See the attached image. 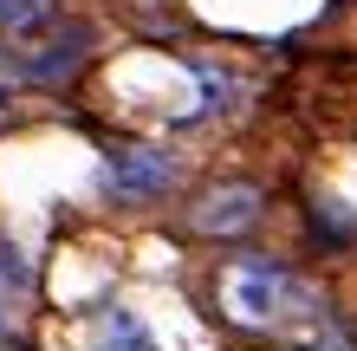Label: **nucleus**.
I'll return each mask as SVG.
<instances>
[{
	"mask_svg": "<svg viewBox=\"0 0 357 351\" xmlns=\"http://www.w3.org/2000/svg\"><path fill=\"white\" fill-rule=\"evenodd\" d=\"M52 20V0H0V33H33Z\"/></svg>",
	"mask_w": 357,
	"mask_h": 351,
	"instance_id": "nucleus-5",
	"label": "nucleus"
},
{
	"mask_svg": "<svg viewBox=\"0 0 357 351\" xmlns=\"http://www.w3.org/2000/svg\"><path fill=\"white\" fill-rule=\"evenodd\" d=\"M221 299H227V313L241 325H266V319H280L286 306L299 299V280H292L286 267H273V260H234L221 274Z\"/></svg>",
	"mask_w": 357,
	"mask_h": 351,
	"instance_id": "nucleus-1",
	"label": "nucleus"
},
{
	"mask_svg": "<svg viewBox=\"0 0 357 351\" xmlns=\"http://www.w3.org/2000/svg\"><path fill=\"white\" fill-rule=\"evenodd\" d=\"M91 345H98V351H162V345L150 338V325H143L130 306H104V313H98Z\"/></svg>",
	"mask_w": 357,
	"mask_h": 351,
	"instance_id": "nucleus-4",
	"label": "nucleus"
},
{
	"mask_svg": "<svg viewBox=\"0 0 357 351\" xmlns=\"http://www.w3.org/2000/svg\"><path fill=\"white\" fill-rule=\"evenodd\" d=\"M260 221V189H247V182H227V189H215L195 209V228L202 234H241Z\"/></svg>",
	"mask_w": 357,
	"mask_h": 351,
	"instance_id": "nucleus-3",
	"label": "nucleus"
},
{
	"mask_svg": "<svg viewBox=\"0 0 357 351\" xmlns=\"http://www.w3.org/2000/svg\"><path fill=\"white\" fill-rule=\"evenodd\" d=\"M169 182H176V163L162 150H111V163H104V189L117 202H150Z\"/></svg>",
	"mask_w": 357,
	"mask_h": 351,
	"instance_id": "nucleus-2",
	"label": "nucleus"
}]
</instances>
